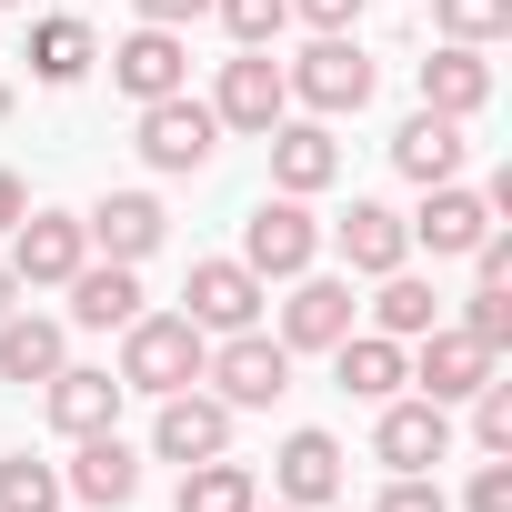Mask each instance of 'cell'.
I'll return each instance as SVG.
<instances>
[{
    "label": "cell",
    "mask_w": 512,
    "mask_h": 512,
    "mask_svg": "<svg viewBox=\"0 0 512 512\" xmlns=\"http://www.w3.org/2000/svg\"><path fill=\"white\" fill-rule=\"evenodd\" d=\"M201 362H211V332L191 322V312H131L121 322V392H181V382H201Z\"/></svg>",
    "instance_id": "obj_1"
},
{
    "label": "cell",
    "mask_w": 512,
    "mask_h": 512,
    "mask_svg": "<svg viewBox=\"0 0 512 512\" xmlns=\"http://www.w3.org/2000/svg\"><path fill=\"white\" fill-rule=\"evenodd\" d=\"M282 81H292V111H312V121H342V111L372 101V61H362L352 31H312V51L282 61Z\"/></svg>",
    "instance_id": "obj_2"
},
{
    "label": "cell",
    "mask_w": 512,
    "mask_h": 512,
    "mask_svg": "<svg viewBox=\"0 0 512 512\" xmlns=\"http://www.w3.org/2000/svg\"><path fill=\"white\" fill-rule=\"evenodd\" d=\"M201 382L231 402V412H272L282 392H292V352H282V332H221L211 342V362H201Z\"/></svg>",
    "instance_id": "obj_3"
},
{
    "label": "cell",
    "mask_w": 512,
    "mask_h": 512,
    "mask_svg": "<svg viewBox=\"0 0 512 512\" xmlns=\"http://www.w3.org/2000/svg\"><path fill=\"white\" fill-rule=\"evenodd\" d=\"M492 372H502V352H482L462 322H432L422 342H402V382H422V402H442V412H452V402H472Z\"/></svg>",
    "instance_id": "obj_4"
},
{
    "label": "cell",
    "mask_w": 512,
    "mask_h": 512,
    "mask_svg": "<svg viewBox=\"0 0 512 512\" xmlns=\"http://www.w3.org/2000/svg\"><path fill=\"white\" fill-rule=\"evenodd\" d=\"M241 262L262 272V282H292V272H312V262H322V221H312V201L272 191L262 211L241 221Z\"/></svg>",
    "instance_id": "obj_5"
},
{
    "label": "cell",
    "mask_w": 512,
    "mask_h": 512,
    "mask_svg": "<svg viewBox=\"0 0 512 512\" xmlns=\"http://www.w3.org/2000/svg\"><path fill=\"white\" fill-rule=\"evenodd\" d=\"M211 121H221V131H241V141H262L272 121H292V81H282V61H272V51H241V61H221Z\"/></svg>",
    "instance_id": "obj_6"
},
{
    "label": "cell",
    "mask_w": 512,
    "mask_h": 512,
    "mask_svg": "<svg viewBox=\"0 0 512 512\" xmlns=\"http://www.w3.org/2000/svg\"><path fill=\"white\" fill-rule=\"evenodd\" d=\"M81 262H91L81 211H21V221H11V272H21V292H61Z\"/></svg>",
    "instance_id": "obj_7"
},
{
    "label": "cell",
    "mask_w": 512,
    "mask_h": 512,
    "mask_svg": "<svg viewBox=\"0 0 512 512\" xmlns=\"http://www.w3.org/2000/svg\"><path fill=\"white\" fill-rule=\"evenodd\" d=\"M221 151V121H211V101H191V91H171V101H141V161L151 171H201Z\"/></svg>",
    "instance_id": "obj_8"
},
{
    "label": "cell",
    "mask_w": 512,
    "mask_h": 512,
    "mask_svg": "<svg viewBox=\"0 0 512 512\" xmlns=\"http://www.w3.org/2000/svg\"><path fill=\"white\" fill-rule=\"evenodd\" d=\"M262 302H272V282L251 272V262H191V282H181V312H191L211 342H221V332H251Z\"/></svg>",
    "instance_id": "obj_9"
},
{
    "label": "cell",
    "mask_w": 512,
    "mask_h": 512,
    "mask_svg": "<svg viewBox=\"0 0 512 512\" xmlns=\"http://www.w3.org/2000/svg\"><path fill=\"white\" fill-rule=\"evenodd\" d=\"M231 422H241V412H231L221 392H191V382H181V392H161V412H151V452H161V462H211V452H231Z\"/></svg>",
    "instance_id": "obj_10"
},
{
    "label": "cell",
    "mask_w": 512,
    "mask_h": 512,
    "mask_svg": "<svg viewBox=\"0 0 512 512\" xmlns=\"http://www.w3.org/2000/svg\"><path fill=\"white\" fill-rule=\"evenodd\" d=\"M81 231H91L101 262H151V251L171 241V211H161L151 191H101V201L81 211Z\"/></svg>",
    "instance_id": "obj_11"
},
{
    "label": "cell",
    "mask_w": 512,
    "mask_h": 512,
    "mask_svg": "<svg viewBox=\"0 0 512 512\" xmlns=\"http://www.w3.org/2000/svg\"><path fill=\"white\" fill-rule=\"evenodd\" d=\"M111 81L131 91V111H141V101H171V91H191V41L141 21L131 41H111Z\"/></svg>",
    "instance_id": "obj_12"
},
{
    "label": "cell",
    "mask_w": 512,
    "mask_h": 512,
    "mask_svg": "<svg viewBox=\"0 0 512 512\" xmlns=\"http://www.w3.org/2000/svg\"><path fill=\"white\" fill-rule=\"evenodd\" d=\"M272 141V191H292V201H312V191H332L342 181V141H332V121H272L262 131Z\"/></svg>",
    "instance_id": "obj_13"
},
{
    "label": "cell",
    "mask_w": 512,
    "mask_h": 512,
    "mask_svg": "<svg viewBox=\"0 0 512 512\" xmlns=\"http://www.w3.org/2000/svg\"><path fill=\"white\" fill-rule=\"evenodd\" d=\"M352 282L342 272H292V302H282V352H332L352 332Z\"/></svg>",
    "instance_id": "obj_14"
},
{
    "label": "cell",
    "mask_w": 512,
    "mask_h": 512,
    "mask_svg": "<svg viewBox=\"0 0 512 512\" xmlns=\"http://www.w3.org/2000/svg\"><path fill=\"white\" fill-rule=\"evenodd\" d=\"M402 231H412V251H432V262H462V251L492 231V201H482V191H462V181H432V191H422V211H412Z\"/></svg>",
    "instance_id": "obj_15"
},
{
    "label": "cell",
    "mask_w": 512,
    "mask_h": 512,
    "mask_svg": "<svg viewBox=\"0 0 512 512\" xmlns=\"http://www.w3.org/2000/svg\"><path fill=\"white\" fill-rule=\"evenodd\" d=\"M372 452H382L392 472H432V462L452 452V412H442V402H422V392H412V402L392 392V402H382V422H372Z\"/></svg>",
    "instance_id": "obj_16"
},
{
    "label": "cell",
    "mask_w": 512,
    "mask_h": 512,
    "mask_svg": "<svg viewBox=\"0 0 512 512\" xmlns=\"http://www.w3.org/2000/svg\"><path fill=\"white\" fill-rule=\"evenodd\" d=\"M342 482H352V462H342V442H332V432H292V442L272 452V502L322 512V502H342Z\"/></svg>",
    "instance_id": "obj_17"
},
{
    "label": "cell",
    "mask_w": 512,
    "mask_h": 512,
    "mask_svg": "<svg viewBox=\"0 0 512 512\" xmlns=\"http://www.w3.org/2000/svg\"><path fill=\"white\" fill-rule=\"evenodd\" d=\"M41 412H51V432H61V442L111 432V422H121V372H81V362H61V372L41 382Z\"/></svg>",
    "instance_id": "obj_18"
},
{
    "label": "cell",
    "mask_w": 512,
    "mask_h": 512,
    "mask_svg": "<svg viewBox=\"0 0 512 512\" xmlns=\"http://www.w3.org/2000/svg\"><path fill=\"white\" fill-rule=\"evenodd\" d=\"M332 241H342V262H352L362 282H382V272H402V262H412V231H402V211H392V201H352V211L332 221Z\"/></svg>",
    "instance_id": "obj_19"
},
{
    "label": "cell",
    "mask_w": 512,
    "mask_h": 512,
    "mask_svg": "<svg viewBox=\"0 0 512 512\" xmlns=\"http://www.w3.org/2000/svg\"><path fill=\"white\" fill-rule=\"evenodd\" d=\"M61 492H81V502H101V512H121V502L141 492V452H131L121 432H81V452H71V472H61Z\"/></svg>",
    "instance_id": "obj_20"
},
{
    "label": "cell",
    "mask_w": 512,
    "mask_h": 512,
    "mask_svg": "<svg viewBox=\"0 0 512 512\" xmlns=\"http://www.w3.org/2000/svg\"><path fill=\"white\" fill-rule=\"evenodd\" d=\"M492 101V61L472 51V41H442L432 61H422V111H442V121H472Z\"/></svg>",
    "instance_id": "obj_21"
},
{
    "label": "cell",
    "mask_w": 512,
    "mask_h": 512,
    "mask_svg": "<svg viewBox=\"0 0 512 512\" xmlns=\"http://www.w3.org/2000/svg\"><path fill=\"white\" fill-rule=\"evenodd\" d=\"M462 151H472V141H462V121H442V111H412V121L392 131V171L422 181V191H432V181H462Z\"/></svg>",
    "instance_id": "obj_22"
},
{
    "label": "cell",
    "mask_w": 512,
    "mask_h": 512,
    "mask_svg": "<svg viewBox=\"0 0 512 512\" xmlns=\"http://www.w3.org/2000/svg\"><path fill=\"white\" fill-rule=\"evenodd\" d=\"M61 292H71V322L81 332H121L141 312V262H81Z\"/></svg>",
    "instance_id": "obj_23"
},
{
    "label": "cell",
    "mask_w": 512,
    "mask_h": 512,
    "mask_svg": "<svg viewBox=\"0 0 512 512\" xmlns=\"http://www.w3.org/2000/svg\"><path fill=\"white\" fill-rule=\"evenodd\" d=\"M61 362H71V332H61L51 312H11V322H0V382L31 392V382H51Z\"/></svg>",
    "instance_id": "obj_24"
},
{
    "label": "cell",
    "mask_w": 512,
    "mask_h": 512,
    "mask_svg": "<svg viewBox=\"0 0 512 512\" xmlns=\"http://www.w3.org/2000/svg\"><path fill=\"white\" fill-rule=\"evenodd\" d=\"M332 382H342L352 402H392V392H402V342H392V332H342V342H332Z\"/></svg>",
    "instance_id": "obj_25"
},
{
    "label": "cell",
    "mask_w": 512,
    "mask_h": 512,
    "mask_svg": "<svg viewBox=\"0 0 512 512\" xmlns=\"http://www.w3.org/2000/svg\"><path fill=\"white\" fill-rule=\"evenodd\" d=\"M101 61V41H91V21H71V11H51V21H31V81L41 91H71L81 71Z\"/></svg>",
    "instance_id": "obj_26"
},
{
    "label": "cell",
    "mask_w": 512,
    "mask_h": 512,
    "mask_svg": "<svg viewBox=\"0 0 512 512\" xmlns=\"http://www.w3.org/2000/svg\"><path fill=\"white\" fill-rule=\"evenodd\" d=\"M262 502V472L211 452V462H181V512H251Z\"/></svg>",
    "instance_id": "obj_27"
},
{
    "label": "cell",
    "mask_w": 512,
    "mask_h": 512,
    "mask_svg": "<svg viewBox=\"0 0 512 512\" xmlns=\"http://www.w3.org/2000/svg\"><path fill=\"white\" fill-rule=\"evenodd\" d=\"M442 322V292L402 262V272H382V292H372V332H392V342H422Z\"/></svg>",
    "instance_id": "obj_28"
},
{
    "label": "cell",
    "mask_w": 512,
    "mask_h": 512,
    "mask_svg": "<svg viewBox=\"0 0 512 512\" xmlns=\"http://www.w3.org/2000/svg\"><path fill=\"white\" fill-rule=\"evenodd\" d=\"M71 492H61V472L51 462H31V452H11L0 462V512H61Z\"/></svg>",
    "instance_id": "obj_29"
},
{
    "label": "cell",
    "mask_w": 512,
    "mask_h": 512,
    "mask_svg": "<svg viewBox=\"0 0 512 512\" xmlns=\"http://www.w3.org/2000/svg\"><path fill=\"white\" fill-rule=\"evenodd\" d=\"M432 21H442V41H472V51H492V41L512 31V0H432Z\"/></svg>",
    "instance_id": "obj_30"
},
{
    "label": "cell",
    "mask_w": 512,
    "mask_h": 512,
    "mask_svg": "<svg viewBox=\"0 0 512 512\" xmlns=\"http://www.w3.org/2000/svg\"><path fill=\"white\" fill-rule=\"evenodd\" d=\"M221 11V31L241 41V51H272L282 31H292V0H211Z\"/></svg>",
    "instance_id": "obj_31"
},
{
    "label": "cell",
    "mask_w": 512,
    "mask_h": 512,
    "mask_svg": "<svg viewBox=\"0 0 512 512\" xmlns=\"http://www.w3.org/2000/svg\"><path fill=\"white\" fill-rule=\"evenodd\" d=\"M462 332H472L482 352H512V292H502V282H472V302H462Z\"/></svg>",
    "instance_id": "obj_32"
},
{
    "label": "cell",
    "mask_w": 512,
    "mask_h": 512,
    "mask_svg": "<svg viewBox=\"0 0 512 512\" xmlns=\"http://www.w3.org/2000/svg\"><path fill=\"white\" fill-rule=\"evenodd\" d=\"M472 442H482V452H512V382H502V372L472 392Z\"/></svg>",
    "instance_id": "obj_33"
},
{
    "label": "cell",
    "mask_w": 512,
    "mask_h": 512,
    "mask_svg": "<svg viewBox=\"0 0 512 512\" xmlns=\"http://www.w3.org/2000/svg\"><path fill=\"white\" fill-rule=\"evenodd\" d=\"M372 512H452V492H442L432 472H392V492H382Z\"/></svg>",
    "instance_id": "obj_34"
},
{
    "label": "cell",
    "mask_w": 512,
    "mask_h": 512,
    "mask_svg": "<svg viewBox=\"0 0 512 512\" xmlns=\"http://www.w3.org/2000/svg\"><path fill=\"white\" fill-rule=\"evenodd\" d=\"M462 512H512V452H492V462L472 472V492H462Z\"/></svg>",
    "instance_id": "obj_35"
},
{
    "label": "cell",
    "mask_w": 512,
    "mask_h": 512,
    "mask_svg": "<svg viewBox=\"0 0 512 512\" xmlns=\"http://www.w3.org/2000/svg\"><path fill=\"white\" fill-rule=\"evenodd\" d=\"M131 11H141V21H151V31H191V21H201V11H211V0H131Z\"/></svg>",
    "instance_id": "obj_36"
},
{
    "label": "cell",
    "mask_w": 512,
    "mask_h": 512,
    "mask_svg": "<svg viewBox=\"0 0 512 512\" xmlns=\"http://www.w3.org/2000/svg\"><path fill=\"white\" fill-rule=\"evenodd\" d=\"M292 21H312V31H352L362 0H292Z\"/></svg>",
    "instance_id": "obj_37"
},
{
    "label": "cell",
    "mask_w": 512,
    "mask_h": 512,
    "mask_svg": "<svg viewBox=\"0 0 512 512\" xmlns=\"http://www.w3.org/2000/svg\"><path fill=\"white\" fill-rule=\"evenodd\" d=\"M21 211H31V181H21V171H11V161H0V231H11V221H21Z\"/></svg>",
    "instance_id": "obj_38"
},
{
    "label": "cell",
    "mask_w": 512,
    "mask_h": 512,
    "mask_svg": "<svg viewBox=\"0 0 512 512\" xmlns=\"http://www.w3.org/2000/svg\"><path fill=\"white\" fill-rule=\"evenodd\" d=\"M11 312H21V272H11V262H0V322H11Z\"/></svg>",
    "instance_id": "obj_39"
},
{
    "label": "cell",
    "mask_w": 512,
    "mask_h": 512,
    "mask_svg": "<svg viewBox=\"0 0 512 512\" xmlns=\"http://www.w3.org/2000/svg\"><path fill=\"white\" fill-rule=\"evenodd\" d=\"M251 512H302V502H251Z\"/></svg>",
    "instance_id": "obj_40"
},
{
    "label": "cell",
    "mask_w": 512,
    "mask_h": 512,
    "mask_svg": "<svg viewBox=\"0 0 512 512\" xmlns=\"http://www.w3.org/2000/svg\"><path fill=\"white\" fill-rule=\"evenodd\" d=\"M0 121H11V81H0Z\"/></svg>",
    "instance_id": "obj_41"
},
{
    "label": "cell",
    "mask_w": 512,
    "mask_h": 512,
    "mask_svg": "<svg viewBox=\"0 0 512 512\" xmlns=\"http://www.w3.org/2000/svg\"><path fill=\"white\" fill-rule=\"evenodd\" d=\"M0 11H31V0H0Z\"/></svg>",
    "instance_id": "obj_42"
}]
</instances>
